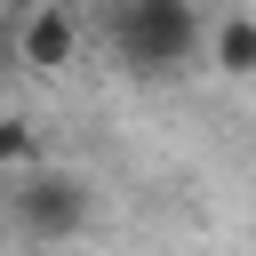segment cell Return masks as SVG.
Listing matches in <instances>:
<instances>
[{
  "mask_svg": "<svg viewBox=\"0 0 256 256\" xmlns=\"http://www.w3.org/2000/svg\"><path fill=\"white\" fill-rule=\"evenodd\" d=\"M208 48L200 0H112V56L136 80H168Z\"/></svg>",
  "mask_w": 256,
  "mask_h": 256,
  "instance_id": "obj_1",
  "label": "cell"
},
{
  "mask_svg": "<svg viewBox=\"0 0 256 256\" xmlns=\"http://www.w3.org/2000/svg\"><path fill=\"white\" fill-rule=\"evenodd\" d=\"M88 216H96V192L72 168H24L8 184V224H24L32 248H64L72 232H88Z\"/></svg>",
  "mask_w": 256,
  "mask_h": 256,
  "instance_id": "obj_2",
  "label": "cell"
},
{
  "mask_svg": "<svg viewBox=\"0 0 256 256\" xmlns=\"http://www.w3.org/2000/svg\"><path fill=\"white\" fill-rule=\"evenodd\" d=\"M8 48H16L24 72H72L80 64V24H72V8H32V16H16Z\"/></svg>",
  "mask_w": 256,
  "mask_h": 256,
  "instance_id": "obj_3",
  "label": "cell"
},
{
  "mask_svg": "<svg viewBox=\"0 0 256 256\" xmlns=\"http://www.w3.org/2000/svg\"><path fill=\"white\" fill-rule=\"evenodd\" d=\"M200 56H208L224 80H248V72H256V16H240V8H232V16H216Z\"/></svg>",
  "mask_w": 256,
  "mask_h": 256,
  "instance_id": "obj_4",
  "label": "cell"
},
{
  "mask_svg": "<svg viewBox=\"0 0 256 256\" xmlns=\"http://www.w3.org/2000/svg\"><path fill=\"white\" fill-rule=\"evenodd\" d=\"M32 152H40L32 120H24V112H0V176H24V168H32Z\"/></svg>",
  "mask_w": 256,
  "mask_h": 256,
  "instance_id": "obj_5",
  "label": "cell"
},
{
  "mask_svg": "<svg viewBox=\"0 0 256 256\" xmlns=\"http://www.w3.org/2000/svg\"><path fill=\"white\" fill-rule=\"evenodd\" d=\"M16 8H24V16H32V8H72V0H16Z\"/></svg>",
  "mask_w": 256,
  "mask_h": 256,
  "instance_id": "obj_6",
  "label": "cell"
},
{
  "mask_svg": "<svg viewBox=\"0 0 256 256\" xmlns=\"http://www.w3.org/2000/svg\"><path fill=\"white\" fill-rule=\"evenodd\" d=\"M8 232H16V224H8V208H0V256H8Z\"/></svg>",
  "mask_w": 256,
  "mask_h": 256,
  "instance_id": "obj_7",
  "label": "cell"
},
{
  "mask_svg": "<svg viewBox=\"0 0 256 256\" xmlns=\"http://www.w3.org/2000/svg\"><path fill=\"white\" fill-rule=\"evenodd\" d=\"M32 256H48V248H32Z\"/></svg>",
  "mask_w": 256,
  "mask_h": 256,
  "instance_id": "obj_8",
  "label": "cell"
}]
</instances>
